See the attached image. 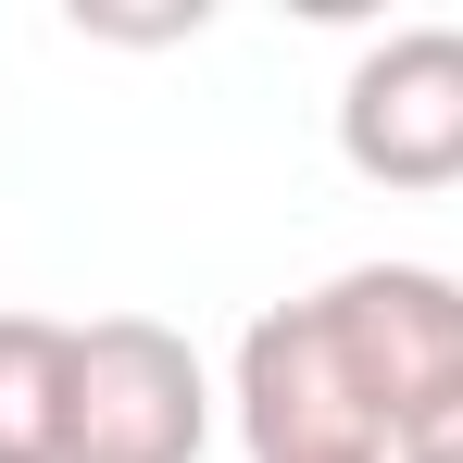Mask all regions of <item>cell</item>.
<instances>
[{"instance_id": "obj_6", "label": "cell", "mask_w": 463, "mask_h": 463, "mask_svg": "<svg viewBox=\"0 0 463 463\" xmlns=\"http://www.w3.org/2000/svg\"><path fill=\"white\" fill-rule=\"evenodd\" d=\"M388 463H463V401H439V413H426V426H413Z\"/></svg>"}, {"instance_id": "obj_1", "label": "cell", "mask_w": 463, "mask_h": 463, "mask_svg": "<svg viewBox=\"0 0 463 463\" xmlns=\"http://www.w3.org/2000/svg\"><path fill=\"white\" fill-rule=\"evenodd\" d=\"M238 439H250V463H388V426L364 401V376H351L326 301L250 313V338H238Z\"/></svg>"}, {"instance_id": "obj_5", "label": "cell", "mask_w": 463, "mask_h": 463, "mask_svg": "<svg viewBox=\"0 0 463 463\" xmlns=\"http://www.w3.org/2000/svg\"><path fill=\"white\" fill-rule=\"evenodd\" d=\"M0 463H76V326L0 313Z\"/></svg>"}, {"instance_id": "obj_4", "label": "cell", "mask_w": 463, "mask_h": 463, "mask_svg": "<svg viewBox=\"0 0 463 463\" xmlns=\"http://www.w3.org/2000/svg\"><path fill=\"white\" fill-rule=\"evenodd\" d=\"M338 163L364 188H463V25H388L351 63Z\"/></svg>"}, {"instance_id": "obj_2", "label": "cell", "mask_w": 463, "mask_h": 463, "mask_svg": "<svg viewBox=\"0 0 463 463\" xmlns=\"http://www.w3.org/2000/svg\"><path fill=\"white\" fill-rule=\"evenodd\" d=\"M313 301H326V326H338L364 401H376L388 451H401L439 401H463V288L439 276V263H351V276H326Z\"/></svg>"}, {"instance_id": "obj_3", "label": "cell", "mask_w": 463, "mask_h": 463, "mask_svg": "<svg viewBox=\"0 0 463 463\" xmlns=\"http://www.w3.org/2000/svg\"><path fill=\"white\" fill-rule=\"evenodd\" d=\"M213 439V376L151 313L76 326V463H201Z\"/></svg>"}]
</instances>
